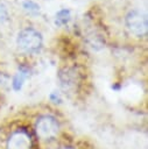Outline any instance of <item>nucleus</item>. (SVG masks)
<instances>
[{
  "label": "nucleus",
  "mask_w": 148,
  "mask_h": 149,
  "mask_svg": "<svg viewBox=\"0 0 148 149\" xmlns=\"http://www.w3.org/2000/svg\"><path fill=\"white\" fill-rule=\"evenodd\" d=\"M16 43L22 51L27 54H34L37 52L42 47V36L36 29L28 27L19 33Z\"/></svg>",
  "instance_id": "f257e3e1"
},
{
  "label": "nucleus",
  "mask_w": 148,
  "mask_h": 149,
  "mask_svg": "<svg viewBox=\"0 0 148 149\" xmlns=\"http://www.w3.org/2000/svg\"><path fill=\"white\" fill-rule=\"evenodd\" d=\"M125 22H126V27L131 34H133L138 37H143L147 35V30H148L147 16L142 12H140L138 9L129 10L126 15Z\"/></svg>",
  "instance_id": "f03ea898"
},
{
  "label": "nucleus",
  "mask_w": 148,
  "mask_h": 149,
  "mask_svg": "<svg viewBox=\"0 0 148 149\" xmlns=\"http://www.w3.org/2000/svg\"><path fill=\"white\" fill-rule=\"evenodd\" d=\"M59 130L57 120L51 115H42L36 120L35 132L36 135L42 140L54 139Z\"/></svg>",
  "instance_id": "7ed1b4c3"
},
{
  "label": "nucleus",
  "mask_w": 148,
  "mask_h": 149,
  "mask_svg": "<svg viewBox=\"0 0 148 149\" xmlns=\"http://www.w3.org/2000/svg\"><path fill=\"white\" fill-rule=\"evenodd\" d=\"M7 149H33L31 136L24 129L15 130L8 137Z\"/></svg>",
  "instance_id": "20e7f679"
},
{
  "label": "nucleus",
  "mask_w": 148,
  "mask_h": 149,
  "mask_svg": "<svg viewBox=\"0 0 148 149\" xmlns=\"http://www.w3.org/2000/svg\"><path fill=\"white\" fill-rule=\"evenodd\" d=\"M59 81L61 86L66 91L76 86V83L78 81L77 79V73L71 70V69H65L64 71L59 72Z\"/></svg>",
  "instance_id": "39448f33"
},
{
  "label": "nucleus",
  "mask_w": 148,
  "mask_h": 149,
  "mask_svg": "<svg viewBox=\"0 0 148 149\" xmlns=\"http://www.w3.org/2000/svg\"><path fill=\"white\" fill-rule=\"evenodd\" d=\"M27 76H28V70L23 66L20 68L19 71L16 72V74L14 76V78H13V88L15 91H19L22 87V84H23L24 79L27 78Z\"/></svg>",
  "instance_id": "423d86ee"
},
{
  "label": "nucleus",
  "mask_w": 148,
  "mask_h": 149,
  "mask_svg": "<svg viewBox=\"0 0 148 149\" xmlns=\"http://www.w3.org/2000/svg\"><path fill=\"white\" fill-rule=\"evenodd\" d=\"M70 17H71V12L66 8L64 9H61L57 12L56 14V20H55V23L57 26H63V24H66L69 21H70Z\"/></svg>",
  "instance_id": "0eeeda50"
},
{
  "label": "nucleus",
  "mask_w": 148,
  "mask_h": 149,
  "mask_svg": "<svg viewBox=\"0 0 148 149\" xmlns=\"http://www.w3.org/2000/svg\"><path fill=\"white\" fill-rule=\"evenodd\" d=\"M22 7L23 9L29 14V15H37L40 13V6L34 2V1H30V0H27L22 3Z\"/></svg>",
  "instance_id": "6e6552de"
},
{
  "label": "nucleus",
  "mask_w": 148,
  "mask_h": 149,
  "mask_svg": "<svg viewBox=\"0 0 148 149\" xmlns=\"http://www.w3.org/2000/svg\"><path fill=\"white\" fill-rule=\"evenodd\" d=\"M8 20V9L3 2L0 1V24L5 23Z\"/></svg>",
  "instance_id": "1a4fd4ad"
},
{
  "label": "nucleus",
  "mask_w": 148,
  "mask_h": 149,
  "mask_svg": "<svg viewBox=\"0 0 148 149\" xmlns=\"http://www.w3.org/2000/svg\"><path fill=\"white\" fill-rule=\"evenodd\" d=\"M61 149H75V148H72V147H69V146H65V147H62Z\"/></svg>",
  "instance_id": "9d476101"
}]
</instances>
